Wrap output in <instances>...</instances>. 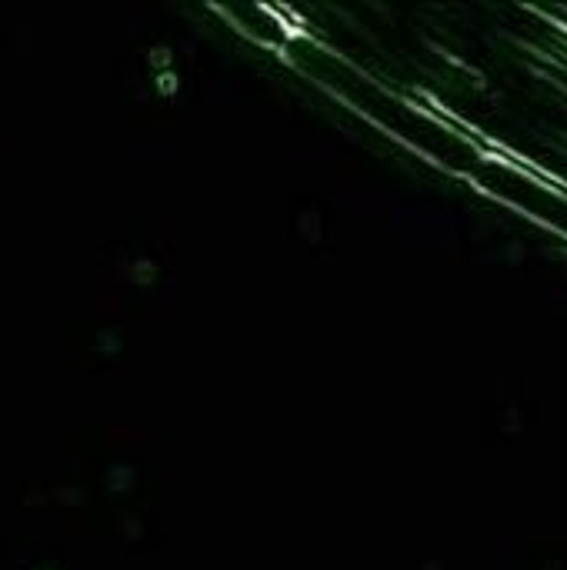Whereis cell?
Listing matches in <instances>:
<instances>
[{"mask_svg":"<svg viewBox=\"0 0 567 570\" xmlns=\"http://www.w3.org/2000/svg\"><path fill=\"white\" fill-rule=\"evenodd\" d=\"M314 63L321 67L324 80L331 87H338L354 107H361L368 117H374L384 130L404 137L408 144H414L418 150L431 154L434 160L441 164H451L458 170H468L475 174V167L485 160V154L461 134H454L451 127H444L438 117H431L428 110L408 104L404 97L391 94L388 87L361 77L358 70H351V63L338 60L334 53H324V50H314L311 53Z\"/></svg>","mask_w":567,"mask_h":570,"instance_id":"cell-1","label":"cell"},{"mask_svg":"<svg viewBox=\"0 0 567 570\" xmlns=\"http://www.w3.org/2000/svg\"><path fill=\"white\" fill-rule=\"evenodd\" d=\"M475 180L485 184L491 194H498L501 200H508L511 207L518 210H528L535 214L538 220L551 224L555 230H565L567 234V194L558 190L555 184L535 177L531 170L518 167V164H508V160H498V157H485L478 167H475Z\"/></svg>","mask_w":567,"mask_h":570,"instance_id":"cell-2","label":"cell"}]
</instances>
